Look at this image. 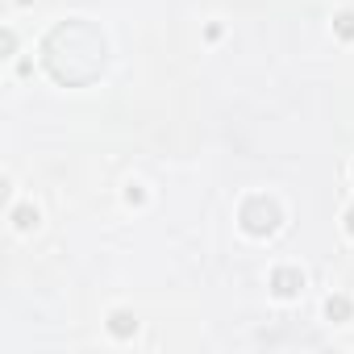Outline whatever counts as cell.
Here are the masks:
<instances>
[{
	"mask_svg": "<svg viewBox=\"0 0 354 354\" xmlns=\"http://www.w3.org/2000/svg\"><path fill=\"white\" fill-rule=\"evenodd\" d=\"M42 63L46 71L67 84V88H84L92 84L104 63H109V46H104V34L88 21H63L46 34L42 42Z\"/></svg>",
	"mask_w": 354,
	"mask_h": 354,
	"instance_id": "obj_1",
	"label": "cell"
},
{
	"mask_svg": "<svg viewBox=\"0 0 354 354\" xmlns=\"http://www.w3.org/2000/svg\"><path fill=\"white\" fill-rule=\"evenodd\" d=\"M109 333H113V337H121V342H125V337H133V333H138V317H133V313H125V308L109 313Z\"/></svg>",
	"mask_w": 354,
	"mask_h": 354,
	"instance_id": "obj_4",
	"label": "cell"
},
{
	"mask_svg": "<svg viewBox=\"0 0 354 354\" xmlns=\"http://www.w3.org/2000/svg\"><path fill=\"white\" fill-rule=\"evenodd\" d=\"M238 221H242V230H246L250 238H271V234L279 230L283 213H279V205H275L271 196H250V201L242 205Z\"/></svg>",
	"mask_w": 354,
	"mask_h": 354,
	"instance_id": "obj_2",
	"label": "cell"
},
{
	"mask_svg": "<svg viewBox=\"0 0 354 354\" xmlns=\"http://www.w3.org/2000/svg\"><path fill=\"white\" fill-rule=\"evenodd\" d=\"M325 317H329L333 325H346V321L354 317V304H350V296H329V300H325Z\"/></svg>",
	"mask_w": 354,
	"mask_h": 354,
	"instance_id": "obj_5",
	"label": "cell"
},
{
	"mask_svg": "<svg viewBox=\"0 0 354 354\" xmlns=\"http://www.w3.org/2000/svg\"><path fill=\"white\" fill-rule=\"evenodd\" d=\"M333 34H337L342 42H354V9H346V13L333 17Z\"/></svg>",
	"mask_w": 354,
	"mask_h": 354,
	"instance_id": "obj_7",
	"label": "cell"
},
{
	"mask_svg": "<svg viewBox=\"0 0 354 354\" xmlns=\"http://www.w3.org/2000/svg\"><path fill=\"white\" fill-rule=\"evenodd\" d=\"M346 234L354 238V209H346Z\"/></svg>",
	"mask_w": 354,
	"mask_h": 354,
	"instance_id": "obj_10",
	"label": "cell"
},
{
	"mask_svg": "<svg viewBox=\"0 0 354 354\" xmlns=\"http://www.w3.org/2000/svg\"><path fill=\"white\" fill-rule=\"evenodd\" d=\"M125 201H129V205H142V201H146V192L133 184V188H125Z\"/></svg>",
	"mask_w": 354,
	"mask_h": 354,
	"instance_id": "obj_8",
	"label": "cell"
},
{
	"mask_svg": "<svg viewBox=\"0 0 354 354\" xmlns=\"http://www.w3.org/2000/svg\"><path fill=\"white\" fill-rule=\"evenodd\" d=\"M300 288H304V271H300V267H279V271L271 275V292H275L279 300L300 296Z\"/></svg>",
	"mask_w": 354,
	"mask_h": 354,
	"instance_id": "obj_3",
	"label": "cell"
},
{
	"mask_svg": "<svg viewBox=\"0 0 354 354\" xmlns=\"http://www.w3.org/2000/svg\"><path fill=\"white\" fill-rule=\"evenodd\" d=\"M13 225H17L21 234H30V230L38 225V209H34V205H17V209H13Z\"/></svg>",
	"mask_w": 354,
	"mask_h": 354,
	"instance_id": "obj_6",
	"label": "cell"
},
{
	"mask_svg": "<svg viewBox=\"0 0 354 354\" xmlns=\"http://www.w3.org/2000/svg\"><path fill=\"white\" fill-rule=\"evenodd\" d=\"M0 42H5V55H13V50H17V38H13V30H5V38H0Z\"/></svg>",
	"mask_w": 354,
	"mask_h": 354,
	"instance_id": "obj_9",
	"label": "cell"
}]
</instances>
